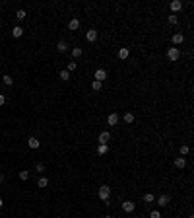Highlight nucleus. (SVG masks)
<instances>
[{"mask_svg":"<svg viewBox=\"0 0 194 218\" xmlns=\"http://www.w3.org/2000/svg\"><path fill=\"white\" fill-rule=\"evenodd\" d=\"M97 195H99V199H101V201H105V203H107V201L111 199V187H109V185H101Z\"/></svg>","mask_w":194,"mask_h":218,"instance_id":"f257e3e1","label":"nucleus"},{"mask_svg":"<svg viewBox=\"0 0 194 218\" xmlns=\"http://www.w3.org/2000/svg\"><path fill=\"white\" fill-rule=\"evenodd\" d=\"M179 57H181V51H179V47H169V49H167V59L171 60V63H175V60H179Z\"/></svg>","mask_w":194,"mask_h":218,"instance_id":"f03ea898","label":"nucleus"},{"mask_svg":"<svg viewBox=\"0 0 194 218\" xmlns=\"http://www.w3.org/2000/svg\"><path fill=\"white\" fill-rule=\"evenodd\" d=\"M97 140H99V144H107V142L111 140V133H107V130H103V133H99Z\"/></svg>","mask_w":194,"mask_h":218,"instance_id":"7ed1b4c3","label":"nucleus"},{"mask_svg":"<svg viewBox=\"0 0 194 218\" xmlns=\"http://www.w3.org/2000/svg\"><path fill=\"white\" fill-rule=\"evenodd\" d=\"M169 203H171V199H169V195H161V197L157 199V204H159L161 208H165V207H167Z\"/></svg>","mask_w":194,"mask_h":218,"instance_id":"20e7f679","label":"nucleus"},{"mask_svg":"<svg viewBox=\"0 0 194 218\" xmlns=\"http://www.w3.org/2000/svg\"><path fill=\"white\" fill-rule=\"evenodd\" d=\"M97 29H89L88 31V33H85V39H88L89 41V43H93V41H97Z\"/></svg>","mask_w":194,"mask_h":218,"instance_id":"39448f33","label":"nucleus"},{"mask_svg":"<svg viewBox=\"0 0 194 218\" xmlns=\"http://www.w3.org/2000/svg\"><path fill=\"white\" fill-rule=\"evenodd\" d=\"M93 76H95V80H97V82H103V80H105V78H107V72L103 70V68H97Z\"/></svg>","mask_w":194,"mask_h":218,"instance_id":"423d86ee","label":"nucleus"},{"mask_svg":"<svg viewBox=\"0 0 194 218\" xmlns=\"http://www.w3.org/2000/svg\"><path fill=\"white\" fill-rule=\"evenodd\" d=\"M78 27H80V20H78V18H72V20L68 22V29H70V31H76Z\"/></svg>","mask_w":194,"mask_h":218,"instance_id":"0eeeda50","label":"nucleus"},{"mask_svg":"<svg viewBox=\"0 0 194 218\" xmlns=\"http://www.w3.org/2000/svg\"><path fill=\"white\" fill-rule=\"evenodd\" d=\"M107 123H109L111 127H117L118 125V113H111L109 119H107Z\"/></svg>","mask_w":194,"mask_h":218,"instance_id":"6e6552de","label":"nucleus"},{"mask_svg":"<svg viewBox=\"0 0 194 218\" xmlns=\"http://www.w3.org/2000/svg\"><path fill=\"white\" fill-rule=\"evenodd\" d=\"M136 208V204L132 203V201H124V203H122V210L124 212H132Z\"/></svg>","mask_w":194,"mask_h":218,"instance_id":"1a4fd4ad","label":"nucleus"},{"mask_svg":"<svg viewBox=\"0 0 194 218\" xmlns=\"http://www.w3.org/2000/svg\"><path fill=\"white\" fill-rule=\"evenodd\" d=\"M27 146H29V148H33V150H35V148H39V146H41V142H39V138H35V137H31V138H27Z\"/></svg>","mask_w":194,"mask_h":218,"instance_id":"9d476101","label":"nucleus"},{"mask_svg":"<svg viewBox=\"0 0 194 218\" xmlns=\"http://www.w3.org/2000/svg\"><path fill=\"white\" fill-rule=\"evenodd\" d=\"M184 166H187V160H184V156H179V158H175V167L183 170Z\"/></svg>","mask_w":194,"mask_h":218,"instance_id":"9b49d317","label":"nucleus"},{"mask_svg":"<svg viewBox=\"0 0 194 218\" xmlns=\"http://www.w3.org/2000/svg\"><path fill=\"white\" fill-rule=\"evenodd\" d=\"M23 35V27L22 26H16L14 29H12V37H16V39H18V37H22Z\"/></svg>","mask_w":194,"mask_h":218,"instance_id":"f8f14e48","label":"nucleus"},{"mask_svg":"<svg viewBox=\"0 0 194 218\" xmlns=\"http://www.w3.org/2000/svg\"><path fill=\"white\" fill-rule=\"evenodd\" d=\"M128 55H130V51L126 47H121V49H118V59L124 60V59H128Z\"/></svg>","mask_w":194,"mask_h":218,"instance_id":"ddd939ff","label":"nucleus"},{"mask_svg":"<svg viewBox=\"0 0 194 218\" xmlns=\"http://www.w3.org/2000/svg\"><path fill=\"white\" fill-rule=\"evenodd\" d=\"M184 41V35L183 33H175L173 35V45H181Z\"/></svg>","mask_w":194,"mask_h":218,"instance_id":"4468645a","label":"nucleus"},{"mask_svg":"<svg viewBox=\"0 0 194 218\" xmlns=\"http://www.w3.org/2000/svg\"><path fill=\"white\" fill-rule=\"evenodd\" d=\"M181 8H183V2H181V0H173L171 2V10L173 12H179Z\"/></svg>","mask_w":194,"mask_h":218,"instance_id":"2eb2a0df","label":"nucleus"},{"mask_svg":"<svg viewBox=\"0 0 194 218\" xmlns=\"http://www.w3.org/2000/svg\"><path fill=\"white\" fill-rule=\"evenodd\" d=\"M107 152H109V146H107V144H99V148H97V154L99 156H105Z\"/></svg>","mask_w":194,"mask_h":218,"instance_id":"dca6fc26","label":"nucleus"},{"mask_svg":"<svg viewBox=\"0 0 194 218\" xmlns=\"http://www.w3.org/2000/svg\"><path fill=\"white\" fill-rule=\"evenodd\" d=\"M56 47H58V53L68 51V43H66V41H58V45H56Z\"/></svg>","mask_w":194,"mask_h":218,"instance_id":"f3484780","label":"nucleus"},{"mask_svg":"<svg viewBox=\"0 0 194 218\" xmlns=\"http://www.w3.org/2000/svg\"><path fill=\"white\" fill-rule=\"evenodd\" d=\"M82 55H84V51H82L80 47H74L72 49V57H74V59H78V57H82Z\"/></svg>","mask_w":194,"mask_h":218,"instance_id":"a211bd4d","label":"nucleus"},{"mask_svg":"<svg viewBox=\"0 0 194 218\" xmlns=\"http://www.w3.org/2000/svg\"><path fill=\"white\" fill-rule=\"evenodd\" d=\"M144 203H155V197L151 195V193H146V195H144Z\"/></svg>","mask_w":194,"mask_h":218,"instance_id":"6ab92c4d","label":"nucleus"},{"mask_svg":"<svg viewBox=\"0 0 194 218\" xmlns=\"http://www.w3.org/2000/svg\"><path fill=\"white\" fill-rule=\"evenodd\" d=\"M2 82H4L6 86H12V84H14V78H12V76H8V74H6V76H2Z\"/></svg>","mask_w":194,"mask_h":218,"instance_id":"aec40b11","label":"nucleus"},{"mask_svg":"<svg viewBox=\"0 0 194 218\" xmlns=\"http://www.w3.org/2000/svg\"><path fill=\"white\" fill-rule=\"evenodd\" d=\"M37 185H39V187H47V185H49V179H47V177H39Z\"/></svg>","mask_w":194,"mask_h":218,"instance_id":"412c9836","label":"nucleus"},{"mask_svg":"<svg viewBox=\"0 0 194 218\" xmlns=\"http://www.w3.org/2000/svg\"><path fill=\"white\" fill-rule=\"evenodd\" d=\"M60 80H64V82L70 80V72L68 70H62V72H60Z\"/></svg>","mask_w":194,"mask_h":218,"instance_id":"4be33fe9","label":"nucleus"},{"mask_svg":"<svg viewBox=\"0 0 194 218\" xmlns=\"http://www.w3.org/2000/svg\"><path fill=\"white\" fill-rule=\"evenodd\" d=\"M16 18L18 20H25V10H18L16 12Z\"/></svg>","mask_w":194,"mask_h":218,"instance_id":"5701e85b","label":"nucleus"},{"mask_svg":"<svg viewBox=\"0 0 194 218\" xmlns=\"http://www.w3.org/2000/svg\"><path fill=\"white\" fill-rule=\"evenodd\" d=\"M76 68H78V63H68V68H66V70H68V72H74Z\"/></svg>","mask_w":194,"mask_h":218,"instance_id":"b1692460","label":"nucleus"},{"mask_svg":"<svg viewBox=\"0 0 194 218\" xmlns=\"http://www.w3.org/2000/svg\"><path fill=\"white\" fill-rule=\"evenodd\" d=\"M124 123H134V115H132V113H126L124 115Z\"/></svg>","mask_w":194,"mask_h":218,"instance_id":"393cba45","label":"nucleus"},{"mask_svg":"<svg viewBox=\"0 0 194 218\" xmlns=\"http://www.w3.org/2000/svg\"><path fill=\"white\" fill-rule=\"evenodd\" d=\"M19 179H22V181H27V179H29V173H27V171H19Z\"/></svg>","mask_w":194,"mask_h":218,"instance_id":"a878e982","label":"nucleus"},{"mask_svg":"<svg viewBox=\"0 0 194 218\" xmlns=\"http://www.w3.org/2000/svg\"><path fill=\"white\" fill-rule=\"evenodd\" d=\"M91 88L95 90V92H99L101 90V82H97V80H93V84H91Z\"/></svg>","mask_w":194,"mask_h":218,"instance_id":"bb28decb","label":"nucleus"},{"mask_svg":"<svg viewBox=\"0 0 194 218\" xmlns=\"http://www.w3.org/2000/svg\"><path fill=\"white\" fill-rule=\"evenodd\" d=\"M188 152H190V148H188V146H181V156H187Z\"/></svg>","mask_w":194,"mask_h":218,"instance_id":"cd10ccee","label":"nucleus"},{"mask_svg":"<svg viewBox=\"0 0 194 218\" xmlns=\"http://www.w3.org/2000/svg\"><path fill=\"white\" fill-rule=\"evenodd\" d=\"M35 170H37V171H45V166H43V162H37V164H35Z\"/></svg>","mask_w":194,"mask_h":218,"instance_id":"c85d7f7f","label":"nucleus"},{"mask_svg":"<svg viewBox=\"0 0 194 218\" xmlns=\"http://www.w3.org/2000/svg\"><path fill=\"white\" fill-rule=\"evenodd\" d=\"M150 218H161V212H159V210H151Z\"/></svg>","mask_w":194,"mask_h":218,"instance_id":"c756f323","label":"nucleus"},{"mask_svg":"<svg viewBox=\"0 0 194 218\" xmlns=\"http://www.w3.org/2000/svg\"><path fill=\"white\" fill-rule=\"evenodd\" d=\"M167 20H169V23H171V26H175V23L179 22V20H177V16H169Z\"/></svg>","mask_w":194,"mask_h":218,"instance_id":"7c9ffc66","label":"nucleus"},{"mask_svg":"<svg viewBox=\"0 0 194 218\" xmlns=\"http://www.w3.org/2000/svg\"><path fill=\"white\" fill-rule=\"evenodd\" d=\"M6 103V97H4V94H0V105Z\"/></svg>","mask_w":194,"mask_h":218,"instance_id":"2f4dec72","label":"nucleus"},{"mask_svg":"<svg viewBox=\"0 0 194 218\" xmlns=\"http://www.w3.org/2000/svg\"><path fill=\"white\" fill-rule=\"evenodd\" d=\"M2 204H4V201H2V199H0V208H2Z\"/></svg>","mask_w":194,"mask_h":218,"instance_id":"473e14b6","label":"nucleus"},{"mask_svg":"<svg viewBox=\"0 0 194 218\" xmlns=\"http://www.w3.org/2000/svg\"><path fill=\"white\" fill-rule=\"evenodd\" d=\"M105 218H113V216H105Z\"/></svg>","mask_w":194,"mask_h":218,"instance_id":"72a5a7b5","label":"nucleus"},{"mask_svg":"<svg viewBox=\"0 0 194 218\" xmlns=\"http://www.w3.org/2000/svg\"><path fill=\"white\" fill-rule=\"evenodd\" d=\"M0 6H2V2H0Z\"/></svg>","mask_w":194,"mask_h":218,"instance_id":"f704fd0d","label":"nucleus"},{"mask_svg":"<svg viewBox=\"0 0 194 218\" xmlns=\"http://www.w3.org/2000/svg\"><path fill=\"white\" fill-rule=\"evenodd\" d=\"M136 218H138V216H136Z\"/></svg>","mask_w":194,"mask_h":218,"instance_id":"c9c22d12","label":"nucleus"}]
</instances>
